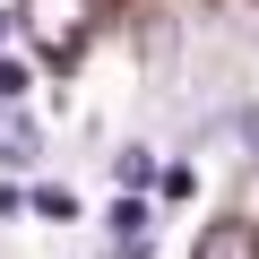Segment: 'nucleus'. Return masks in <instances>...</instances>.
Wrapping results in <instances>:
<instances>
[{"label": "nucleus", "instance_id": "nucleus-1", "mask_svg": "<svg viewBox=\"0 0 259 259\" xmlns=\"http://www.w3.org/2000/svg\"><path fill=\"white\" fill-rule=\"evenodd\" d=\"M18 26H26L52 61H69V52L87 44V0H18Z\"/></svg>", "mask_w": 259, "mask_h": 259}, {"label": "nucleus", "instance_id": "nucleus-2", "mask_svg": "<svg viewBox=\"0 0 259 259\" xmlns=\"http://www.w3.org/2000/svg\"><path fill=\"white\" fill-rule=\"evenodd\" d=\"M190 259H259V225L225 216V225H207V233H199V250H190Z\"/></svg>", "mask_w": 259, "mask_h": 259}, {"label": "nucleus", "instance_id": "nucleus-3", "mask_svg": "<svg viewBox=\"0 0 259 259\" xmlns=\"http://www.w3.org/2000/svg\"><path fill=\"white\" fill-rule=\"evenodd\" d=\"M0 164H35V121L18 104H0Z\"/></svg>", "mask_w": 259, "mask_h": 259}, {"label": "nucleus", "instance_id": "nucleus-4", "mask_svg": "<svg viewBox=\"0 0 259 259\" xmlns=\"http://www.w3.org/2000/svg\"><path fill=\"white\" fill-rule=\"evenodd\" d=\"M112 233H121V259H147V207H139V199L112 207Z\"/></svg>", "mask_w": 259, "mask_h": 259}, {"label": "nucleus", "instance_id": "nucleus-5", "mask_svg": "<svg viewBox=\"0 0 259 259\" xmlns=\"http://www.w3.org/2000/svg\"><path fill=\"white\" fill-rule=\"evenodd\" d=\"M147 173H156V164H147V147H121V156H112V182H121V190H139Z\"/></svg>", "mask_w": 259, "mask_h": 259}, {"label": "nucleus", "instance_id": "nucleus-6", "mask_svg": "<svg viewBox=\"0 0 259 259\" xmlns=\"http://www.w3.org/2000/svg\"><path fill=\"white\" fill-rule=\"evenodd\" d=\"M26 87H35L26 61H0V104H26Z\"/></svg>", "mask_w": 259, "mask_h": 259}, {"label": "nucleus", "instance_id": "nucleus-7", "mask_svg": "<svg viewBox=\"0 0 259 259\" xmlns=\"http://www.w3.org/2000/svg\"><path fill=\"white\" fill-rule=\"evenodd\" d=\"M242 139H250V164H259V112H242Z\"/></svg>", "mask_w": 259, "mask_h": 259}, {"label": "nucleus", "instance_id": "nucleus-8", "mask_svg": "<svg viewBox=\"0 0 259 259\" xmlns=\"http://www.w3.org/2000/svg\"><path fill=\"white\" fill-rule=\"evenodd\" d=\"M9 26H18V9H0V44H9Z\"/></svg>", "mask_w": 259, "mask_h": 259}]
</instances>
